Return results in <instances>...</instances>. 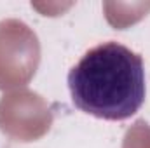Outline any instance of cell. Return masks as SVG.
I'll list each match as a JSON object with an SVG mask.
<instances>
[{
  "mask_svg": "<svg viewBox=\"0 0 150 148\" xmlns=\"http://www.w3.org/2000/svg\"><path fill=\"white\" fill-rule=\"evenodd\" d=\"M68 89L80 111L103 120H126L145 103L143 59L120 42L91 47L68 72Z\"/></svg>",
  "mask_w": 150,
  "mask_h": 148,
  "instance_id": "obj_1",
  "label": "cell"
}]
</instances>
